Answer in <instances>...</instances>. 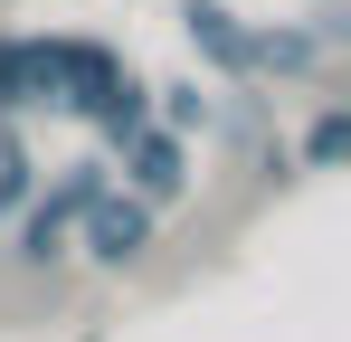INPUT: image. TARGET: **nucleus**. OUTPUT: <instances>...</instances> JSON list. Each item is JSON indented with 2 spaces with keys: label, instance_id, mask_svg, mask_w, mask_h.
Returning a JSON list of instances; mask_svg holds the SVG:
<instances>
[{
  "label": "nucleus",
  "instance_id": "1",
  "mask_svg": "<svg viewBox=\"0 0 351 342\" xmlns=\"http://www.w3.org/2000/svg\"><path fill=\"white\" fill-rule=\"evenodd\" d=\"M86 209H95V257H143V238H152V209H143V200H105V190H95V200H86Z\"/></svg>",
  "mask_w": 351,
  "mask_h": 342
},
{
  "label": "nucleus",
  "instance_id": "2",
  "mask_svg": "<svg viewBox=\"0 0 351 342\" xmlns=\"http://www.w3.org/2000/svg\"><path fill=\"white\" fill-rule=\"evenodd\" d=\"M190 38L219 57V67H256V29H237L219 0H190Z\"/></svg>",
  "mask_w": 351,
  "mask_h": 342
},
{
  "label": "nucleus",
  "instance_id": "3",
  "mask_svg": "<svg viewBox=\"0 0 351 342\" xmlns=\"http://www.w3.org/2000/svg\"><path fill=\"white\" fill-rule=\"evenodd\" d=\"M95 190H105V181H95V171H76V181H66L58 200H38V209H29V257H48V247L66 238V219H76V209H86Z\"/></svg>",
  "mask_w": 351,
  "mask_h": 342
},
{
  "label": "nucleus",
  "instance_id": "4",
  "mask_svg": "<svg viewBox=\"0 0 351 342\" xmlns=\"http://www.w3.org/2000/svg\"><path fill=\"white\" fill-rule=\"evenodd\" d=\"M133 181H143V200H171L180 190V143L171 133H133Z\"/></svg>",
  "mask_w": 351,
  "mask_h": 342
},
{
  "label": "nucleus",
  "instance_id": "5",
  "mask_svg": "<svg viewBox=\"0 0 351 342\" xmlns=\"http://www.w3.org/2000/svg\"><path fill=\"white\" fill-rule=\"evenodd\" d=\"M342 143H351V124H342V114H323V124H313V143H304V152H313V162H342Z\"/></svg>",
  "mask_w": 351,
  "mask_h": 342
}]
</instances>
